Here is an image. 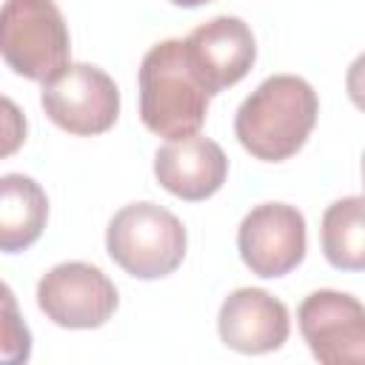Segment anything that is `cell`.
<instances>
[{
    "mask_svg": "<svg viewBox=\"0 0 365 365\" xmlns=\"http://www.w3.org/2000/svg\"><path fill=\"white\" fill-rule=\"evenodd\" d=\"M362 185H365V154H362Z\"/></svg>",
    "mask_w": 365,
    "mask_h": 365,
    "instance_id": "obj_18",
    "label": "cell"
},
{
    "mask_svg": "<svg viewBox=\"0 0 365 365\" xmlns=\"http://www.w3.org/2000/svg\"><path fill=\"white\" fill-rule=\"evenodd\" d=\"M305 217L288 202H262L251 208L237 231V248L251 274L277 279L305 259Z\"/></svg>",
    "mask_w": 365,
    "mask_h": 365,
    "instance_id": "obj_8",
    "label": "cell"
},
{
    "mask_svg": "<svg viewBox=\"0 0 365 365\" xmlns=\"http://www.w3.org/2000/svg\"><path fill=\"white\" fill-rule=\"evenodd\" d=\"M140 120L165 140H182L202 128L211 94L197 80L185 40L154 43L140 63Z\"/></svg>",
    "mask_w": 365,
    "mask_h": 365,
    "instance_id": "obj_2",
    "label": "cell"
},
{
    "mask_svg": "<svg viewBox=\"0 0 365 365\" xmlns=\"http://www.w3.org/2000/svg\"><path fill=\"white\" fill-rule=\"evenodd\" d=\"M185 57L197 80L214 97L251 71L257 60V40L245 20L220 14L185 37Z\"/></svg>",
    "mask_w": 365,
    "mask_h": 365,
    "instance_id": "obj_9",
    "label": "cell"
},
{
    "mask_svg": "<svg viewBox=\"0 0 365 365\" xmlns=\"http://www.w3.org/2000/svg\"><path fill=\"white\" fill-rule=\"evenodd\" d=\"M3 108H6V143H3V154H11L26 140V120L17 114V108H14V103L9 97L3 100Z\"/></svg>",
    "mask_w": 365,
    "mask_h": 365,
    "instance_id": "obj_16",
    "label": "cell"
},
{
    "mask_svg": "<svg viewBox=\"0 0 365 365\" xmlns=\"http://www.w3.org/2000/svg\"><path fill=\"white\" fill-rule=\"evenodd\" d=\"M154 177L168 194L200 202L222 188L228 177V157L214 140L191 134L157 148Z\"/></svg>",
    "mask_w": 365,
    "mask_h": 365,
    "instance_id": "obj_11",
    "label": "cell"
},
{
    "mask_svg": "<svg viewBox=\"0 0 365 365\" xmlns=\"http://www.w3.org/2000/svg\"><path fill=\"white\" fill-rule=\"evenodd\" d=\"M117 302L120 297L114 282L97 265L77 259L54 265L37 282V305L60 328H100L111 319Z\"/></svg>",
    "mask_w": 365,
    "mask_h": 365,
    "instance_id": "obj_6",
    "label": "cell"
},
{
    "mask_svg": "<svg viewBox=\"0 0 365 365\" xmlns=\"http://www.w3.org/2000/svg\"><path fill=\"white\" fill-rule=\"evenodd\" d=\"M40 103L57 128L77 137L103 134L120 117L117 83L91 63H71L60 77L43 83Z\"/></svg>",
    "mask_w": 365,
    "mask_h": 365,
    "instance_id": "obj_5",
    "label": "cell"
},
{
    "mask_svg": "<svg viewBox=\"0 0 365 365\" xmlns=\"http://www.w3.org/2000/svg\"><path fill=\"white\" fill-rule=\"evenodd\" d=\"M31 351V336L29 328L17 319L14 311V297L6 288L3 291V359L6 362H26Z\"/></svg>",
    "mask_w": 365,
    "mask_h": 365,
    "instance_id": "obj_14",
    "label": "cell"
},
{
    "mask_svg": "<svg viewBox=\"0 0 365 365\" xmlns=\"http://www.w3.org/2000/svg\"><path fill=\"white\" fill-rule=\"evenodd\" d=\"M317 114L319 100L308 80L297 74H274L240 103L234 134L251 157L282 163L305 145L317 125Z\"/></svg>",
    "mask_w": 365,
    "mask_h": 365,
    "instance_id": "obj_1",
    "label": "cell"
},
{
    "mask_svg": "<svg viewBox=\"0 0 365 365\" xmlns=\"http://www.w3.org/2000/svg\"><path fill=\"white\" fill-rule=\"evenodd\" d=\"M174 6H182V9H197V6H205L211 0H171Z\"/></svg>",
    "mask_w": 365,
    "mask_h": 365,
    "instance_id": "obj_17",
    "label": "cell"
},
{
    "mask_svg": "<svg viewBox=\"0 0 365 365\" xmlns=\"http://www.w3.org/2000/svg\"><path fill=\"white\" fill-rule=\"evenodd\" d=\"M0 51L6 66L34 83H51L71 63V40L54 0H6L0 11Z\"/></svg>",
    "mask_w": 365,
    "mask_h": 365,
    "instance_id": "obj_4",
    "label": "cell"
},
{
    "mask_svg": "<svg viewBox=\"0 0 365 365\" xmlns=\"http://www.w3.org/2000/svg\"><path fill=\"white\" fill-rule=\"evenodd\" d=\"M319 242L336 271H365V194L342 197L325 208Z\"/></svg>",
    "mask_w": 365,
    "mask_h": 365,
    "instance_id": "obj_13",
    "label": "cell"
},
{
    "mask_svg": "<svg viewBox=\"0 0 365 365\" xmlns=\"http://www.w3.org/2000/svg\"><path fill=\"white\" fill-rule=\"evenodd\" d=\"M48 220V197L26 174L0 177V248L6 254L34 245Z\"/></svg>",
    "mask_w": 365,
    "mask_h": 365,
    "instance_id": "obj_12",
    "label": "cell"
},
{
    "mask_svg": "<svg viewBox=\"0 0 365 365\" xmlns=\"http://www.w3.org/2000/svg\"><path fill=\"white\" fill-rule=\"evenodd\" d=\"M185 225L157 202L123 205L106 228L108 257L137 279H160L185 259Z\"/></svg>",
    "mask_w": 365,
    "mask_h": 365,
    "instance_id": "obj_3",
    "label": "cell"
},
{
    "mask_svg": "<svg viewBox=\"0 0 365 365\" xmlns=\"http://www.w3.org/2000/svg\"><path fill=\"white\" fill-rule=\"evenodd\" d=\"M345 88H348V97L351 103L365 111V51L348 66V74H345Z\"/></svg>",
    "mask_w": 365,
    "mask_h": 365,
    "instance_id": "obj_15",
    "label": "cell"
},
{
    "mask_svg": "<svg viewBox=\"0 0 365 365\" xmlns=\"http://www.w3.org/2000/svg\"><path fill=\"white\" fill-rule=\"evenodd\" d=\"M302 339L322 365H365V305L345 291L319 288L297 311Z\"/></svg>",
    "mask_w": 365,
    "mask_h": 365,
    "instance_id": "obj_7",
    "label": "cell"
},
{
    "mask_svg": "<svg viewBox=\"0 0 365 365\" xmlns=\"http://www.w3.org/2000/svg\"><path fill=\"white\" fill-rule=\"evenodd\" d=\"M217 331L231 351L271 354L288 342L291 314L282 299L262 288H237L220 305Z\"/></svg>",
    "mask_w": 365,
    "mask_h": 365,
    "instance_id": "obj_10",
    "label": "cell"
}]
</instances>
